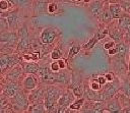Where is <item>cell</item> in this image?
Wrapping results in <instances>:
<instances>
[{
    "label": "cell",
    "instance_id": "6da1fadb",
    "mask_svg": "<svg viewBox=\"0 0 130 113\" xmlns=\"http://www.w3.org/2000/svg\"><path fill=\"white\" fill-rule=\"evenodd\" d=\"M61 88L53 84H47L45 90V99L44 103L46 106L47 112H57V102L60 96L62 95Z\"/></svg>",
    "mask_w": 130,
    "mask_h": 113
},
{
    "label": "cell",
    "instance_id": "7a4b0ae2",
    "mask_svg": "<svg viewBox=\"0 0 130 113\" xmlns=\"http://www.w3.org/2000/svg\"><path fill=\"white\" fill-rule=\"evenodd\" d=\"M17 36H18V41H17V46H16V52H18L19 54L28 52L31 39L29 37L28 26L25 23V21L18 27Z\"/></svg>",
    "mask_w": 130,
    "mask_h": 113
},
{
    "label": "cell",
    "instance_id": "3957f363",
    "mask_svg": "<svg viewBox=\"0 0 130 113\" xmlns=\"http://www.w3.org/2000/svg\"><path fill=\"white\" fill-rule=\"evenodd\" d=\"M10 103L13 112H26V109L29 105L28 96L27 94H25V91L21 88L14 97L10 98Z\"/></svg>",
    "mask_w": 130,
    "mask_h": 113
},
{
    "label": "cell",
    "instance_id": "277c9868",
    "mask_svg": "<svg viewBox=\"0 0 130 113\" xmlns=\"http://www.w3.org/2000/svg\"><path fill=\"white\" fill-rule=\"evenodd\" d=\"M22 12H24V11L21 10L20 8L14 7L12 10H9L6 13L1 14L7 18L10 31H17L18 27L24 22L23 17H22Z\"/></svg>",
    "mask_w": 130,
    "mask_h": 113
},
{
    "label": "cell",
    "instance_id": "5b68a950",
    "mask_svg": "<svg viewBox=\"0 0 130 113\" xmlns=\"http://www.w3.org/2000/svg\"><path fill=\"white\" fill-rule=\"evenodd\" d=\"M75 98L76 96L70 89L63 92L57 102V112H66L69 105L75 101Z\"/></svg>",
    "mask_w": 130,
    "mask_h": 113
},
{
    "label": "cell",
    "instance_id": "8992f818",
    "mask_svg": "<svg viewBox=\"0 0 130 113\" xmlns=\"http://www.w3.org/2000/svg\"><path fill=\"white\" fill-rule=\"evenodd\" d=\"M58 35H59V32L57 29L52 26H47L43 29V31L40 34V42L41 44H44V45L53 44L54 41L57 39Z\"/></svg>",
    "mask_w": 130,
    "mask_h": 113
},
{
    "label": "cell",
    "instance_id": "52a82bcc",
    "mask_svg": "<svg viewBox=\"0 0 130 113\" xmlns=\"http://www.w3.org/2000/svg\"><path fill=\"white\" fill-rule=\"evenodd\" d=\"M24 75H25V73L22 68V65H21V63H18L16 65H14L12 68H10L5 73V80L17 81V82L21 83V80L24 77Z\"/></svg>",
    "mask_w": 130,
    "mask_h": 113
},
{
    "label": "cell",
    "instance_id": "ba28073f",
    "mask_svg": "<svg viewBox=\"0 0 130 113\" xmlns=\"http://www.w3.org/2000/svg\"><path fill=\"white\" fill-rule=\"evenodd\" d=\"M21 83L17 82V81H9V80H5V82L1 86V93L6 96L7 98H12L14 97L18 91L21 89Z\"/></svg>",
    "mask_w": 130,
    "mask_h": 113
},
{
    "label": "cell",
    "instance_id": "9c48e42d",
    "mask_svg": "<svg viewBox=\"0 0 130 113\" xmlns=\"http://www.w3.org/2000/svg\"><path fill=\"white\" fill-rule=\"evenodd\" d=\"M40 78L37 74H32V73H27L24 75V77L21 80V87L24 91H31L34 89H36L39 84H40Z\"/></svg>",
    "mask_w": 130,
    "mask_h": 113
},
{
    "label": "cell",
    "instance_id": "30bf717a",
    "mask_svg": "<svg viewBox=\"0 0 130 113\" xmlns=\"http://www.w3.org/2000/svg\"><path fill=\"white\" fill-rule=\"evenodd\" d=\"M45 90H46V87H42V86L39 84L36 89L29 91L28 94H27L29 103L44 102V99H45Z\"/></svg>",
    "mask_w": 130,
    "mask_h": 113
},
{
    "label": "cell",
    "instance_id": "8fae6325",
    "mask_svg": "<svg viewBox=\"0 0 130 113\" xmlns=\"http://www.w3.org/2000/svg\"><path fill=\"white\" fill-rule=\"evenodd\" d=\"M118 89H119V84L118 83H115L114 80L110 81L107 86H105V88L102 91V98H103V100L104 101H109L112 98H114V96L117 93Z\"/></svg>",
    "mask_w": 130,
    "mask_h": 113
},
{
    "label": "cell",
    "instance_id": "7c38bea8",
    "mask_svg": "<svg viewBox=\"0 0 130 113\" xmlns=\"http://www.w3.org/2000/svg\"><path fill=\"white\" fill-rule=\"evenodd\" d=\"M104 9H105L104 3L101 0H93L89 3V6H88V10H89L90 14L95 18L100 17V15L103 13Z\"/></svg>",
    "mask_w": 130,
    "mask_h": 113
},
{
    "label": "cell",
    "instance_id": "4fadbf2b",
    "mask_svg": "<svg viewBox=\"0 0 130 113\" xmlns=\"http://www.w3.org/2000/svg\"><path fill=\"white\" fill-rule=\"evenodd\" d=\"M130 26V14L128 12H123L122 15L118 18V27L122 33L128 31Z\"/></svg>",
    "mask_w": 130,
    "mask_h": 113
},
{
    "label": "cell",
    "instance_id": "5bb4252c",
    "mask_svg": "<svg viewBox=\"0 0 130 113\" xmlns=\"http://www.w3.org/2000/svg\"><path fill=\"white\" fill-rule=\"evenodd\" d=\"M22 65V68L24 70V73H32V74H37L40 65L39 63H37L36 61H21L20 62Z\"/></svg>",
    "mask_w": 130,
    "mask_h": 113
},
{
    "label": "cell",
    "instance_id": "9a60e30c",
    "mask_svg": "<svg viewBox=\"0 0 130 113\" xmlns=\"http://www.w3.org/2000/svg\"><path fill=\"white\" fill-rule=\"evenodd\" d=\"M107 112H121L122 110V105L119 102V100L117 98H112L111 100L108 101L107 103V108H106Z\"/></svg>",
    "mask_w": 130,
    "mask_h": 113
},
{
    "label": "cell",
    "instance_id": "2e32d148",
    "mask_svg": "<svg viewBox=\"0 0 130 113\" xmlns=\"http://www.w3.org/2000/svg\"><path fill=\"white\" fill-rule=\"evenodd\" d=\"M0 112H13L10 99L4 96L2 93L0 94Z\"/></svg>",
    "mask_w": 130,
    "mask_h": 113
},
{
    "label": "cell",
    "instance_id": "e0dca14e",
    "mask_svg": "<svg viewBox=\"0 0 130 113\" xmlns=\"http://www.w3.org/2000/svg\"><path fill=\"white\" fill-rule=\"evenodd\" d=\"M26 112H30V113H44L47 112L46 110V106L44 102H39V103H29Z\"/></svg>",
    "mask_w": 130,
    "mask_h": 113
},
{
    "label": "cell",
    "instance_id": "ac0fdd59",
    "mask_svg": "<svg viewBox=\"0 0 130 113\" xmlns=\"http://www.w3.org/2000/svg\"><path fill=\"white\" fill-rule=\"evenodd\" d=\"M10 1L13 3L14 7L20 8L24 12H25V10L31 8L34 5V0H10Z\"/></svg>",
    "mask_w": 130,
    "mask_h": 113
},
{
    "label": "cell",
    "instance_id": "d6986e66",
    "mask_svg": "<svg viewBox=\"0 0 130 113\" xmlns=\"http://www.w3.org/2000/svg\"><path fill=\"white\" fill-rule=\"evenodd\" d=\"M109 9L111 11V14L113 16L114 19H118L122 13H123V9H122V6L117 3V2H113V3H109Z\"/></svg>",
    "mask_w": 130,
    "mask_h": 113
},
{
    "label": "cell",
    "instance_id": "ffe728a7",
    "mask_svg": "<svg viewBox=\"0 0 130 113\" xmlns=\"http://www.w3.org/2000/svg\"><path fill=\"white\" fill-rule=\"evenodd\" d=\"M13 8L14 5L10 0H0V14H4Z\"/></svg>",
    "mask_w": 130,
    "mask_h": 113
},
{
    "label": "cell",
    "instance_id": "44dd1931",
    "mask_svg": "<svg viewBox=\"0 0 130 113\" xmlns=\"http://www.w3.org/2000/svg\"><path fill=\"white\" fill-rule=\"evenodd\" d=\"M98 19H100V20H101L102 22H104V23H109L112 19H114L113 16H112V14H111V11H110V9H109V6L105 7L103 13L100 15V17H99Z\"/></svg>",
    "mask_w": 130,
    "mask_h": 113
},
{
    "label": "cell",
    "instance_id": "7402d4cb",
    "mask_svg": "<svg viewBox=\"0 0 130 113\" xmlns=\"http://www.w3.org/2000/svg\"><path fill=\"white\" fill-rule=\"evenodd\" d=\"M84 103H85V99H84V98H82V97L77 98V100H75L74 102H72V103L69 105L68 109H69V110H74V111H75V110H80V109L83 107Z\"/></svg>",
    "mask_w": 130,
    "mask_h": 113
},
{
    "label": "cell",
    "instance_id": "603a6c76",
    "mask_svg": "<svg viewBox=\"0 0 130 113\" xmlns=\"http://www.w3.org/2000/svg\"><path fill=\"white\" fill-rule=\"evenodd\" d=\"M117 48H118V52H117V54L115 56L120 58V59H124V57H125V55L127 53V46H126V44L121 41L117 45Z\"/></svg>",
    "mask_w": 130,
    "mask_h": 113
},
{
    "label": "cell",
    "instance_id": "cb8c5ba5",
    "mask_svg": "<svg viewBox=\"0 0 130 113\" xmlns=\"http://www.w3.org/2000/svg\"><path fill=\"white\" fill-rule=\"evenodd\" d=\"M62 55H63V53H62V51H61V49L59 47H55L51 51V54H50L52 60H58V59L62 58Z\"/></svg>",
    "mask_w": 130,
    "mask_h": 113
},
{
    "label": "cell",
    "instance_id": "d4e9b609",
    "mask_svg": "<svg viewBox=\"0 0 130 113\" xmlns=\"http://www.w3.org/2000/svg\"><path fill=\"white\" fill-rule=\"evenodd\" d=\"M121 90L123 92V95L125 97H127L130 100V81L129 80H125L122 86H121Z\"/></svg>",
    "mask_w": 130,
    "mask_h": 113
},
{
    "label": "cell",
    "instance_id": "484cf974",
    "mask_svg": "<svg viewBox=\"0 0 130 113\" xmlns=\"http://www.w3.org/2000/svg\"><path fill=\"white\" fill-rule=\"evenodd\" d=\"M9 30L8 20L4 15H0V32L1 31H7Z\"/></svg>",
    "mask_w": 130,
    "mask_h": 113
},
{
    "label": "cell",
    "instance_id": "4316f807",
    "mask_svg": "<svg viewBox=\"0 0 130 113\" xmlns=\"http://www.w3.org/2000/svg\"><path fill=\"white\" fill-rule=\"evenodd\" d=\"M80 49H81V47H80L79 45H74V46H72V47L70 48V50H69L68 58H73L75 55H77V54L79 53Z\"/></svg>",
    "mask_w": 130,
    "mask_h": 113
},
{
    "label": "cell",
    "instance_id": "83f0119b",
    "mask_svg": "<svg viewBox=\"0 0 130 113\" xmlns=\"http://www.w3.org/2000/svg\"><path fill=\"white\" fill-rule=\"evenodd\" d=\"M58 11V4L55 2H49L48 3V13L49 14H55Z\"/></svg>",
    "mask_w": 130,
    "mask_h": 113
},
{
    "label": "cell",
    "instance_id": "f1b7e54d",
    "mask_svg": "<svg viewBox=\"0 0 130 113\" xmlns=\"http://www.w3.org/2000/svg\"><path fill=\"white\" fill-rule=\"evenodd\" d=\"M102 87H103V86L98 81L96 78H95V79H92V80L89 82V88H90L91 90H93V91L99 92V91L102 90Z\"/></svg>",
    "mask_w": 130,
    "mask_h": 113
},
{
    "label": "cell",
    "instance_id": "f546056e",
    "mask_svg": "<svg viewBox=\"0 0 130 113\" xmlns=\"http://www.w3.org/2000/svg\"><path fill=\"white\" fill-rule=\"evenodd\" d=\"M49 65H50V68H51V70H52L53 72H59V71H61V68H60V66H59L58 60L51 62Z\"/></svg>",
    "mask_w": 130,
    "mask_h": 113
},
{
    "label": "cell",
    "instance_id": "4dcf8cb0",
    "mask_svg": "<svg viewBox=\"0 0 130 113\" xmlns=\"http://www.w3.org/2000/svg\"><path fill=\"white\" fill-rule=\"evenodd\" d=\"M98 42V38H96V36H94V37H92L91 38V40H89V42L88 43H86L85 45H84V48H86V49H89V48H92L94 45H95V43Z\"/></svg>",
    "mask_w": 130,
    "mask_h": 113
},
{
    "label": "cell",
    "instance_id": "1f68e13d",
    "mask_svg": "<svg viewBox=\"0 0 130 113\" xmlns=\"http://www.w3.org/2000/svg\"><path fill=\"white\" fill-rule=\"evenodd\" d=\"M115 45H116V42L112 39V40H110V41H108V42H106V43H105L104 48H105L106 50H109V49H111V48L115 47Z\"/></svg>",
    "mask_w": 130,
    "mask_h": 113
},
{
    "label": "cell",
    "instance_id": "d6a6232c",
    "mask_svg": "<svg viewBox=\"0 0 130 113\" xmlns=\"http://www.w3.org/2000/svg\"><path fill=\"white\" fill-rule=\"evenodd\" d=\"M105 76H106V79H107V81H108V82L115 80V75H114V73H113V72H108V73H106V74H105Z\"/></svg>",
    "mask_w": 130,
    "mask_h": 113
},
{
    "label": "cell",
    "instance_id": "836d02e7",
    "mask_svg": "<svg viewBox=\"0 0 130 113\" xmlns=\"http://www.w3.org/2000/svg\"><path fill=\"white\" fill-rule=\"evenodd\" d=\"M108 51V54L109 55H116L117 54V52H118V48H117V45L115 46V47H113V48H111V49H109V50H107Z\"/></svg>",
    "mask_w": 130,
    "mask_h": 113
},
{
    "label": "cell",
    "instance_id": "e575fe53",
    "mask_svg": "<svg viewBox=\"0 0 130 113\" xmlns=\"http://www.w3.org/2000/svg\"><path fill=\"white\" fill-rule=\"evenodd\" d=\"M96 79H98V81H99L102 86H104V84H106V82H108V81H107V79H106V76H105V75H104V76L100 75V76H98V77H96Z\"/></svg>",
    "mask_w": 130,
    "mask_h": 113
},
{
    "label": "cell",
    "instance_id": "d590c367",
    "mask_svg": "<svg viewBox=\"0 0 130 113\" xmlns=\"http://www.w3.org/2000/svg\"><path fill=\"white\" fill-rule=\"evenodd\" d=\"M126 33H127V35H128V36H129V39H130V26H129V27H128V31H127V32H126Z\"/></svg>",
    "mask_w": 130,
    "mask_h": 113
},
{
    "label": "cell",
    "instance_id": "8d00e7d4",
    "mask_svg": "<svg viewBox=\"0 0 130 113\" xmlns=\"http://www.w3.org/2000/svg\"><path fill=\"white\" fill-rule=\"evenodd\" d=\"M75 2H80V1H82V0H74Z\"/></svg>",
    "mask_w": 130,
    "mask_h": 113
},
{
    "label": "cell",
    "instance_id": "74e56055",
    "mask_svg": "<svg viewBox=\"0 0 130 113\" xmlns=\"http://www.w3.org/2000/svg\"><path fill=\"white\" fill-rule=\"evenodd\" d=\"M105 2H110V0H104Z\"/></svg>",
    "mask_w": 130,
    "mask_h": 113
}]
</instances>
